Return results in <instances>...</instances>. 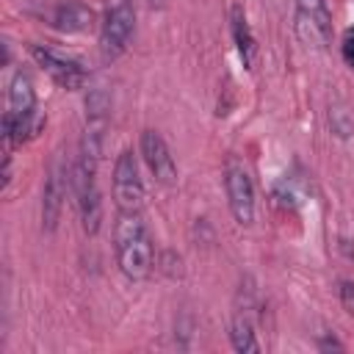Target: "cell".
<instances>
[{
  "label": "cell",
  "mask_w": 354,
  "mask_h": 354,
  "mask_svg": "<svg viewBox=\"0 0 354 354\" xmlns=\"http://www.w3.org/2000/svg\"><path fill=\"white\" fill-rule=\"evenodd\" d=\"M343 53H346V61L354 66V28L346 30V41H343Z\"/></svg>",
  "instance_id": "4fadbf2b"
},
{
  "label": "cell",
  "mask_w": 354,
  "mask_h": 354,
  "mask_svg": "<svg viewBox=\"0 0 354 354\" xmlns=\"http://www.w3.org/2000/svg\"><path fill=\"white\" fill-rule=\"evenodd\" d=\"M50 25L61 33H83L94 25V11L80 0H64L53 8Z\"/></svg>",
  "instance_id": "30bf717a"
},
{
  "label": "cell",
  "mask_w": 354,
  "mask_h": 354,
  "mask_svg": "<svg viewBox=\"0 0 354 354\" xmlns=\"http://www.w3.org/2000/svg\"><path fill=\"white\" fill-rule=\"evenodd\" d=\"M337 296H340V304L348 315H354V282L351 279H340L337 282Z\"/></svg>",
  "instance_id": "7c38bea8"
},
{
  "label": "cell",
  "mask_w": 354,
  "mask_h": 354,
  "mask_svg": "<svg viewBox=\"0 0 354 354\" xmlns=\"http://www.w3.org/2000/svg\"><path fill=\"white\" fill-rule=\"evenodd\" d=\"M230 30H232V39H235V47H238V55H241L243 66H252L254 64V36H252L246 14L238 3L230 8Z\"/></svg>",
  "instance_id": "8fae6325"
},
{
  "label": "cell",
  "mask_w": 354,
  "mask_h": 354,
  "mask_svg": "<svg viewBox=\"0 0 354 354\" xmlns=\"http://www.w3.org/2000/svg\"><path fill=\"white\" fill-rule=\"evenodd\" d=\"M296 39L310 50H326L332 41V14L326 0H296Z\"/></svg>",
  "instance_id": "277c9868"
},
{
  "label": "cell",
  "mask_w": 354,
  "mask_h": 354,
  "mask_svg": "<svg viewBox=\"0 0 354 354\" xmlns=\"http://www.w3.org/2000/svg\"><path fill=\"white\" fill-rule=\"evenodd\" d=\"M113 252L119 271L127 279L141 282L152 274V263H155L152 238L141 218V210H119L113 224Z\"/></svg>",
  "instance_id": "6da1fadb"
},
{
  "label": "cell",
  "mask_w": 354,
  "mask_h": 354,
  "mask_svg": "<svg viewBox=\"0 0 354 354\" xmlns=\"http://www.w3.org/2000/svg\"><path fill=\"white\" fill-rule=\"evenodd\" d=\"M141 158H144L147 169L152 171V177L160 185H174L177 183V163L171 158L169 144L163 141V136L158 130H144L141 133Z\"/></svg>",
  "instance_id": "9c48e42d"
},
{
  "label": "cell",
  "mask_w": 354,
  "mask_h": 354,
  "mask_svg": "<svg viewBox=\"0 0 354 354\" xmlns=\"http://www.w3.org/2000/svg\"><path fill=\"white\" fill-rule=\"evenodd\" d=\"M224 191L235 221L241 227H249L254 221V183L249 169L238 158H230L224 166Z\"/></svg>",
  "instance_id": "5b68a950"
},
{
  "label": "cell",
  "mask_w": 354,
  "mask_h": 354,
  "mask_svg": "<svg viewBox=\"0 0 354 354\" xmlns=\"http://www.w3.org/2000/svg\"><path fill=\"white\" fill-rule=\"evenodd\" d=\"M136 30V8L133 0H108L102 22H100V53L105 61L119 58Z\"/></svg>",
  "instance_id": "3957f363"
},
{
  "label": "cell",
  "mask_w": 354,
  "mask_h": 354,
  "mask_svg": "<svg viewBox=\"0 0 354 354\" xmlns=\"http://www.w3.org/2000/svg\"><path fill=\"white\" fill-rule=\"evenodd\" d=\"M30 55H33V61H36L61 88H83V83H86V66H83L77 58H72V55H66V53H61V50L44 47V44H33V47H30Z\"/></svg>",
  "instance_id": "52a82bcc"
},
{
  "label": "cell",
  "mask_w": 354,
  "mask_h": 354,
  "mask_svg": "<svg viewBox=\"0 0 354 354\" xmlns=\"http://www.w3.org/2000/svg\"><path fill=\"white\" fill-rule=\"evenodd\" d=\"M66 188H72L69 169L58 160V163L50 166L47 180H44V191H41V227H44V232H53L58 227Z\"/></svg>",
  "instance_id": "ba28073f"
},
{
  "label": "cell",
  "mask_w": 354,
  "mask_h": 354,
  "mask_svg": "<svg viewBox=\"0 0 354 354\" xmlns=\"http://www.w3.org/2000/svg\"><path fill=\"white\" fill-rule=\"evenodd\" d=\"M113 202L119 210H141L144 205V183L133 149L119 152L113 163Z\"/></svg>",
  "instance_id": "8992f818"
},
{
  "label": "cell",
  "mask_w": 354,
  "mask_h": 354,
  "mask_svg": "<svg viewBox=\"0 0 354 354\" xmlns=\"http://www.w3.org/2000/svg\"><path fill=\"white\" fill-rule=\"evenodd\" d=\"M97 158L80 152L75 158V163L69 166V180H72V194H75V205L80 213V224L83 232L97 235L100 221H102V202H100V191H97Z\"/></svg>",
  "instance_id": "7a4b0ae2"
}]
</instances>
